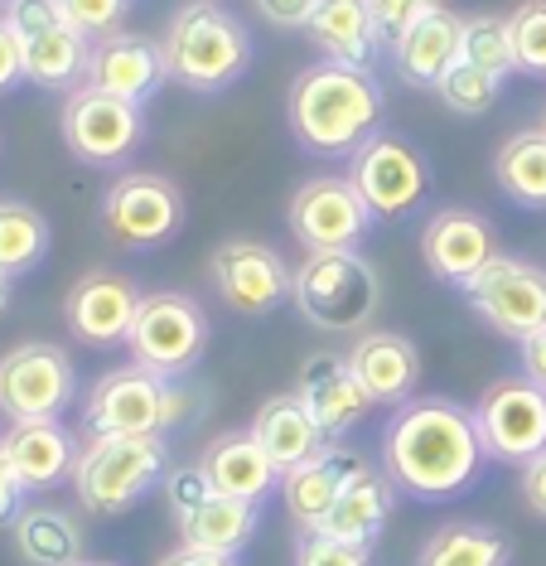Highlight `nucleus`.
<instances>
[{
	"instance_id": "f257e3e1",
	"label": "nucleus",
	"mask_w": 546,
	"mask_h": 566,
	"mask_svg": "<svg viewBox=\"0 0 546 566\" xmlns=\"http://www.w3.org/2000/svg\"><path fill=\"white\" fill-rule=\"evenodd\" d=\"M484 441L474 431V411L450 397H411L382 431V470L411 499H454L484 470Z\"/></svg>"
},
{
	"instance_id": "f03ea898",
	"label": "nucleus",
	"mask_w": 546,
	"mask_h": 566,
	"mask_svg": "<svg viewBox=\"0 0 546 566\" xmlns=\"http://www.w3.org/2000/svg\"><path fill=\"white\" fill-rule=\"evenodd\" d=\"M382 83L377 73L348 63H309L291 78L285 122L309 156H354L368 136L382 132Z\"/></svg>"
},
{
	"instance_id": "7ed1b4c3",
	"label": "nucleus",
	"mask_w": 546,
	"mask_h": 566,
	"mask_svg": "<svg viewBox=\"0 0 546 566\" xmlns=\"http://www.w3.org/2000/svg\"><path fill=\"white\" fill-rule=\"evenodd\" d=\"M160 54H165L170 83H179L185 93L213 97L252 69L256 49H252L246 24L232 10H223L218 0H189L165 24Z\"/></svg>"
},
{
	"instance_id": "20e7f679",
	"label": "nucleus",
	"mask_w": 546,
	"mask_h": 566,
	"mask_svg": "<svg viewBox=\"0 0 546 566\" xmlns=\"http://www.w3.org/2000/svg\"><path fill=\"white\" fill-rule=\"evenodd\" d=\"M291 301L301 319L319 334H358L372 329L382 311V276L358 248L348 252H305L291 276Z\"/></svg>"
},
{
	"instance_id": "39448f33",
	"label": "nucleus",
	"mask_w": 546,
	"mask_h": 566,
	"mask_svg": "<svg viewBox=\"0 0 546 566\" xmlns=\"http://www.w3.org/2000/svg\"><path fill=\"white\" fill-rule=\"evenodd\" d=\"M193 411H199V397L179 378L126 364L93 382L83 402V427L87 436H165L185 427Z\"/></svg>"
},
{
	"instance_id": "423d86ee",
	"label": "nucleus",
	"mask_w": 546,
	"mask_h": 566,
	"mask_svg": "<svg viewBox=\"0 0 546 566\" xmlns=\"http://www.w3.org/2000/svg\"><path fill=\"white\" fill-rule=\"evenodd\" d=\"M165 474H170L165 436H87L69 484L87 513L116 518L140 499H150V489L165 484Z\"/></svg>"
},
{
	"instance_id": "0eeeda50",
	"label": "nucleus",
	"mask_w": 546,
	"mask_h": 566,
	"mask_svg": "<svg viewBox=\"0 0 546 566\" xmlns=\"http://www.w3.org/2000/svg\"><path fill=\"white\" fill-rule=\"evenodd\" d=\"M0 15L20 40L24 83L49 87V93H73V87L87 83L93 40L63 15L59 0H6Z\"/></svg>"
},
{
	"instance_id": "6e6552de",
	"label": "nucleus",
	"mask_w": 546,
	"mask_h": 566,
	"mask_svg": "<svg viewBox=\"0 0 546 566\" xmlns=\"http://www.w3.org/2000/svg\"><path fill=\"white\" fill-rule=\"evenodd\" d=\"M185 189L170 175L155 170H126L112 179L107 199H102V228L122 252H150L165 248L179 228H185Z\"/></svg>"
},
{
	"instance_id": "1a4fd4ad",
	"label": "nucleus",
	"mask_w": 546,
	"mask_h": 566,
	"mask_svg": "<svg viewBox=\"0 0 546 566\" xmlns=\"http://www.w3.org/2000/svg\"><path fill=\"white\" fill-rule=\"evenodd\" d=\"M132 364L165 373V378H185L208 349V315L203 305L185 291H150L140 295L136 325L126 334Z\"/></svg>"
},
{
	"instance_id": "9d476101",
	"label": "nucleus",
	"mask_w": 546,
	"mask_h": 566,
	"mask_svg": "<svg viewBox=\"0 0 546 566\" xmlns=\"http://www.w3.org/2000/svg\"><path fill=\"white\" fill-rule=\"evenodd\" d=\"M63 146L73 150L83 165H97V170H116L140 150L146 140V107L112 93H97V87H73L69 102H63L59 117Z\"/></svg>"
},
{
	"instance_id": "9b49d317",
	"label": "nucleus",
	"mask_w": 546,
	"mask_h": 566,
	"mask_svg": "<svg viewBox=\"0 0 546 566\" xmlns=\"http://www.w3.org/2000/svg\"><path fill=\"white\" fill-rule=\"evenodd\" d=\"M348 179L372 218H411L431 195V165L397 132H377L348 156Z\"/></svg>"
},
{
	"instance_id": "f8f14e48",
	"label": "nucleus",
	"mask_w": 546,
	"mask_h": 566,
	"mask_svg": "<svg viewBox=\"0 0 546 566\" xmlns=\"http://www.w3.org/2000/svg\"><path fill=\"white\" fill-rule=\"evenodd\" d=\"M77 402V368L59 344L30 339L0 354V417L59 421Z\"/></svg>"
},
{
	"instance_id": "ddd939ff",
	"label": "nucleus",
	"mask_w": 546,
	"mask_h": 566,
	"mask_svg": "<svg viewBox=\"0 0 546 566\" xmlns=\"http://www.w3.org/2000/svg\"><path fill=\"white\" fill-rule=\"evenodd\" d=\"M464 301L493 334L523 344L537 329H546V266L532 262V256L498 252L464 286Z\"/></svg>"
},
{
	"instance_id": "4468645a",
	"label": "nucleus",
	"mask_w": 546,
	"mask_h": 566,
	"mask_svg": "<svg viewBox=\"0 0 546 566\" xmlns=\"http://www.w3.org/2000/svg\"><path fill=\"white\" fill-rule=\"evenodd\" d=\"M470 411L489 460L527 465L546 450V388H537L523 373L517 378H493Z\"/></svg>"
},
{
	"instance_id": "2eb2a0df",
	"label": "nucleus",
	"mask_w": 546,
	"mask_h": 566,
	"mask_svg": "<svg viewBox=\"0 0 546 566\" xmlns=\"http://www.w3.org/2000/svg\"><path fill=\"white\" fill-rule=\"evenodd\" d=\"M285 223L305 252H348L372 233L377 218L348 175H315L285 203Z\"/></svg>"
},
{
	"instance_id": "dca6fc26",
	"label": "nucleus",
	"mask_w": 546,
	"mask_h": 566,
	"mask_svg": "<svg viewBox=\"0 0 546 566\" xmlns=\"http://www.w3.org/2000/svg\"><path fill=\"white\" fill-rule=\"evenodd\" d=\"M295 266H285V256L262 238H228L218 242L208 256V281H213L218 301L232 315H271L291 295Z\"/></svg>"
},
{
	"instance_id": "f3484780",
	"label": "nucleus",
	"mask_w": 546,
	"mask_h": 566,
	"mask_svg": "<svg viewBox=\"0 0 546 566\" xmlns=\"http://www.w3.org/2000/svg\"><path fill=\"white\" fill-rule=\"evenodd\" d=\"M140 291L126 272L116 266H93L83 272L63 295V325L77 344L87 349H112V344H126V334L136 325V311H140Z\"/></svg>"
},
{
	"instance_id": "a211bd4d",
	"label": "nucleus",
	"mask_w": 546,
	"mask_h": 566,
	"mask_svg": "<svg viewBox=\"0 0 546 566\" xmlns=\"http://www.w3.org/2000/svg\"><path fill=\"white\" fill-rule=\"evenodd\" d=\"M421 256H426V272L435 281L464 291L493 256H498V233H493V223L479 209H470V203H445V209H435L426 218Z\"/></svg>"
},
{
	"instance_id": "6ab92c4d",
	"label": "nucleus",
	"mask_w": 546,
	"mask_h": 566,
	"mask_svg": "<svg viewBox=\"0 0 546 566\" xmlns=\"http://www.w3.org/2000/svg\"><path fill=\"white\" fill-rule=\"evenodd\" d=\"M170 83L165 73V54L160 44L146 40V34H107V40H93V59H87V87L126 102H146Z\"/></svg>"
},
{
	"instance_id": "aec40b11",
	"label": "nucleus",
	"mask_w": 546,
	"mask_h": 566,
	"mask_svg": "<svg viewBox=\"0 0 546 566\" xmlns=\"http://www.w3.org/2000/svg\"><path fill=\"white\" fill-rule=\"evenodd\" d=\"M295 397L309 407V417L319 421V431L329 436V441H334V436H344V431H354L358 421L377 407L372 392L358 382L348 354H315V358H305L301 382H295Z\"/></svg>"
},
{
	"instance_id": "412c9836",
	"label": "nucleus",
	"mask_w": 546,
	"mask_h": 566,
	"mask_svg": "<svg viewBox=\"0 0 546 566\" xmlns=\"http://www.w3.org/2000/svg\"><path fill=\"white\" fill-rule=\"evenodd\" d=\"M348 364L377 407H407L421 388V349L397 329H363L348 344Z\"/></svg>"
},
{
	"instance_id": "4be33fe9",
	"label": "nucleus",
	"mask_w": 546,
	"mask_h": 566,
	"mask_svg": "<svg viewBox=\"0 0 546 566\" xmlns=\"http://www.w3.org/2000/svg\"><path fill=\"white\" fill-rule=\"evenodd\" d=\"M0 446H6V460L24 494H49L63 480H73L77 450H83L63 421H10Z\"/></svg>"
},
{
	"instance_id": "5701e85b",
	"label": "nucleus",
	"mask_w": 546,
	"mask_h": 566,
	"mask_svg": "<svg viewBox=\"0 0 546 566\" xmlns=\"http://www.w3.org/2000/svg\"><path fill=\"white\" fill-rule=\"evenodd\" d=\"M460 34H464V15H454L450 6L421 15L407 34H397V40L387 44L392 73L407 87H431L435 93V83L460 63Z\"/></svg>"
},
{
	"instance_id": "b1692460",
	"label": "nucleus",
	"mask_w": 546,
	"mask_h": 566,
	"mask_svg": "<svg viewBox=\"0 0 546 566\" xmlns=\"http://www.w3.org/2000/svg\"><path fill=\"white\" fill-rule=\"evenodd\" d=\"M305 34L329 63H348V69H363V73H377L382 49H387L368 0H319Z\"/></svg>"
},
{
	"instance_id": "393cba45",
	"label": "nucleus",
	"mask_w": 546,
	"mask_h": 566,
	"mask_svg": "<svg viewBox=\"0 0 546 566\" xmlns=\"http://www.w3.org/2000/svg\"><path fill=\"white\" fill-rule=\"evenodd\" d=\"M392 504H397V484L387 480V470L358 460L319 533L339 537V543H354V547H372L377 537H382L387 518H392Z\"/></svg>"
},
{
	"instance_id": "a878e982",
	"label": "nucleus",
	"mask_w": 546,
	"mask_h": 566,
	"mask_svg": "<svg viewBox=\"0 0 546 566\" xmlns=\"http://www.w3.org/2000/svg\"><path fill=\"white\" fill-rule=\"evenodd\" d=\"M354 465H358L354 450H339L329 441L319 455H309L305 465L281 474V504H285V513H291V523L301 527V533H319L324 527V518H329L334 499H339V489L348 484Z\"/></svg>"
},
{
	"instance_id": "bb28decb",
	"label": "nucleus",
	"mask_w": 546,
	"mask_h": 566,
	"mask_svg": "<svg viewBox=\"0 0 546 566\" xmlns=\"http://www.w3.org/2000/svg\"><path fill=\"white\" fill-rule=\"evenodd\" d=\"M199 465L208 474V484L228 499H246V504H262L271 489H281V470L271 465V455L256 446L252 431H223L203 446Z\"/></svg>"
},
{
	"instance_id": "cd10ccee",
	"label": "nucleus",
	"mask_w": 546,
	"mask_h": 566,
	"mask_svg": "<svg viewBox=\"0 0 546 566\" xmlns=\"http://www.w3.org/2000/svg\"><path fill=\"white\" fill-rule=\"evenodd\" d=\"M256 436V446L271 455V465H276L281 474L305 465L309 455H319L324 446H329V436L319 431V421L309 417V407L301 402L295 392H281V397H266L262 407H256L252 427H246Z\"/></svg>"
},
{
	"instance_id": "c85d7f7f",
	"label": "nucleus",
	"mask_w": 546,
	"mask_h": 566,
	"mask_svg": "<svg viewBox=\"0 0 546 566\" xmlns=\"http://www.w3.org/2000/svg\"><path fill=\"white\" fill-rule=\"evenodd\" d=\"M10 543H15V557L24 566H77L87 562L83 547V523L73 518L69 509L59 504H24L10 523Z\"/></svg>"
},
{
	"instance_id": "c756f323",
	"label": "nucleus",
	"mask_w": 546,
	"mask_h": 566,
	"mask_svg": "<svg viewBox=\"0 0 546 566\" xmlns=\"http://www.w3.org/2000/svg\"><path fill=\"white\" fill-rule=\"evenodd\" d=\"M175 527H179V543H185V547H203V552L238 557V552L256 537V527H262V509L246 504V499L208 494L193 513L175 518Z\"/></svg>"
},
{
	"instance_id": "7c9ffc66",
	"label": "nucleus",
	"mask_w": 546,
	"mask_h": 566,
	"mask_svg": "<svg viewBox=\"0 0 546 566\" xmlns=\"http://www.w3.org/2000/svg\"><path fill=\"white\" fill-rule=\"evenodd\" d=\"M493 179L517 209H546V126H523L503 140Z\"/></svg>"
},
{
	"instance_id": "2f4dec72",
	"label": "nucleus",
	"mask_w": 546,
	"mask_h": 566,
	"mask_svg": "<svg viewBox=\"0 0 546 566\" xmlns=\"http://www.w3.org/2000/svg\"><path fill=\"white\" fill-rule=\"evenodd\" d=\"M513 543L493 523H440L416 566H508Z\"/></svg>"
},
{
	"instance_id": "473e14b6",
	"label": "nucleus",
	"mask_w": 546,
	"mask_h": 566,
	"mask_svg": "<svg viewBox=\"0 0 546 566\" xmlns=\"http://www.w3.org/2000/svg\"><path fill=\"white\" fill-rule=\"evenodd\" d=\"M49 256V218L30 199L0 195V276H24Z\"/></svg>"
},
{
	"instance_id": "72a5a7b5",
	"label": "nucleus",
	"mask_w": 546,
	"mask_h": 566,
	"mask_svg": "<svg viewBox=\"0 0 546 566\" xmlns=\"http://www.w3.org/2000/svg\"><path fill=\"white\" fill-rule=\"evenodd\" d=\"M460 59L464 63H479L484 73H493V78H508V73H517L508 15H464Z\"/></svg>"
},
{
	"instance_id": "f704fd0d",
	"label": "nucleus",
	"mask_w": 546,
	"mask_h": 566,
	"mask_svg": "<svg viewBox=\"0 0 546 566\" xmlns=\"http://www.w3.org/2000/svg\"><path fill=\"white\" fill-rule=\"evenodd\" d=\"M498 93H503V78H493L479 63H464V59L435 83V97L445 102V112H454V117H484V112H493Z\"/></svg>"
},
{
	"instance_id": "c9c22d12",
	"label": "nucleus",
	"mask_w": 546,
	"mask_h": 566,
	"mask_svg": "<svg viewBox=\"0 0 546 566\" xmlns=\"http://www.w3.org/2000/svg\"><path fill=\"white\" fill-rule=\"evenodd\" d=\"M508 24H513L517 73L546 78V0H523V6L508 15Z\"/></svg>"
},
{
	"instance_id": "e433bc0d",
	"label": "nucleus",
	"mask_w": 546,
	"mask_h": 566,
	"mask_svg": "<svg viewBox=\"0 0 546 566\" xmlns=\"http://www.w3.org/2000/svg\"><path fill=\"white\" fill-rule=\"evenodd\" d=\"M295 566H377V562H372V547H354V543H339V537H324V533H301Z\"/></svg>"
},
{
	"instance_id": "4c0bfd02",
	"label": "nucleus",
	"mask_w": 546,
	"mask_h": 566,
	"mask_svg": "<svg viewBox=\"0 0 546 566\" xmlns=\"http://www.w3.org/2000/svg\"><path fill=\"white\" fill-rule=\"evenodd\" d=\"M59 6H63V15L87 34V40H107V34L122 30L132 0H59Z\"/></svg>"
},
{
	"instance_id": "58836bf2",
	"label": "nucleus",
	"mask_w": 546,
	"mask_h": 566,
	"mask_svg": "<svg viewBox=\"0 0 546 566\" xmlns=\"http://www.w3.org/2000/svg\"><path fill=\"white\" fill-rule=\"evenodd\" d=\"M165 504H170V513L175 518H185V513H193L203 504L208 494H218L213 484H208V474H203V465H179V470H170L165 474Z\"/></svg>"
},
{
	"instance_id": "ea45409f",
	"label": "nucleus",
	"mask_w": 546,
	"mask_h": 566,
	"mask_svg": "<svg viewBox=\"0 0 546 566\" xmlns=\"http://www.w3.org/2000/svg\"><path fill=\"white\" fill-rule=\"evenodd\" d=\"M445 0H368V10H372V20H377V30H382V40L392 44L397 34H407L421 15H431V10H440Z\"/></svg>"
},
{
	"instance_id": "a19ab883",
	"label": "nucleus",
	"mask_w": 546,
	"mask_h": 566,
	"mask_svg": "<svg viewBox=\"0 0 546 566\" xmlns=\"http://www.w3.org/2000/svg\"><path fill=\"white\" fill-rule=\"evenodd\" d=\"M252 6L271 30H305L309 15L319 10V0H252Z\"/></svg>"
},
{
	"instance_id": "79ce46f5",
	"label": "nucleus",
	"mask_w": 546,
	"mask_h": 566,
	"mask_svg": "<svg viewBox=\"0 0 546 566\" xmlns=\"http://www.w3.org/2000/svg\"><path fill=\"white\" fill-rule=\"evenodd\" d=\"M20 83H24V54H20L15 30H10L6 15H0V97L15 93Z\"/></svg>"
},
{
	"instance_id": "37998d69",
	"label": "nucleus",
	"mask_w": 546,
	"mask_h": 566,
	"mask_svg": "<svg viewBox=\"0 0 546 566\" xmlns=\"http://www.w3.org/2000/svg\"><path fill=\"white\" fill-rule=\"evenodd\" d=\"M523 504L537 513V518H546V450L523 465Z\"/></svg>"
},
{
	"instance_id": "c03bdc74",
	"label": "nucleus",
	"mask_w": 546,
	"mask_h": 566,
	"mask_svg": "<svg viewBox=\"0 0 546 566\" xmlns=\"http://www.w3.org/2000/svg\"><path fill=\"white\" fill-rule=\"evenodd\" d=\"M20 509H24V489H20L15 470H10V460H6V446H0V523H15Z\"/></svg>"
},
{
	"instance_id": "a18cd8bd",
	"label": "nucleus",
	"mask_w": 546,
	"mask_h": 566,
	"mask_svg": "<svg viewBox=\"0 0 546 566\" xmlns=\"http://www.w3.org/2000/svg\"><path fill=\"white\" fill-rule=\"evenodd\" d=\"M155 566H238V557H223V552H203V547H185V543H179L175 552H165Z\"/></svg>"
},
{
	"instance_id": "49530a36",
	"label": "nucleus",
	"mask_w": 546,
	"mask_h": 566,
	"mask_svg": "<svg viewBox=\"0 0 546 566\" xmlns=\"http://www.w3.org/2000/svg\"><path fill=\"white\" fill-rule=\"evenodd\" d=\"M517 354H523V378H532L537 388H546V329H537L532 339L517 344Z\"/></svg>"
},
{
	"instance_id": "de8ad7c7",
	"label": "nucleus",
	"mask_w": 546,
	"mask_h": 566,
	"mask_svg": "<svg viewBox=\"0 0 546 566\" xmlns=\"http://www.w3.org/2000/svg\"><path fill=\"white\" fill-rule=\"evenodd\" d=\"M6 305H10V276H0V315H6Z\"/></svg>"
},
{
	"instance_id": "09e8293b",
	"label": "nucleus",
	"mask_w": 546,
	"mask_h": 566,
	"mask_svg": "<svg viewBox=\"0 0 546 566\" xmlns=\"http://www.w3.org/2000/svg\"><path fill=\"white\" fill-rule=\"evenodd\" d=\"M77 566H116V562H77Z\"/></svg>"
},
{
	"instance_id": "8fccbe9b",
	"label": "nucleus",
	"mask_w": 546,
	"mask_h": 566,
	"mask_svg": "<svg viewBox=\"0 0 546 566\" xmlns=\"http://www.w3.org/2000/svg\"><path fill=\"white\" fill-rule=\"evenodd\" d=\"M542 126H546V112H542Z\"/></svg>"
},
{
	"instance_id": "3c124183",
	"label": "nucleus",
	"mask_w": 546,
	"mask_h": 566,
	"mask_svg": "<svg viewBox=\"0 0 546 566\" xmlns=\"http://www.w3.org/2000/svg\"><path fill=\"white\" fill-rule=\"evenodd\" d=\"M0 10H6V0H0Z\"/></svg>"
}]
</instances>
